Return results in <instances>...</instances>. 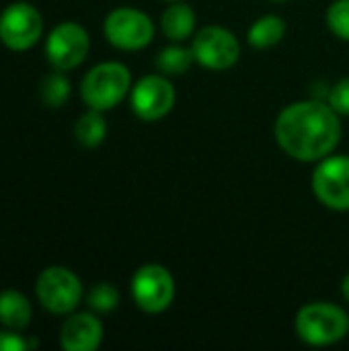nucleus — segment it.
Segmentation results:
<instances>
[{"label": "nucleus", "instance_id": "nucleus-14", "mask_svg": "<svg viewBox=\"0 0 349 351\" xmlns=\"http://www.w3.org/2000/svg\"><path fill=\"white\" fill-rule=\"evenodd\" d=\"M31 323V302L16 290L0 292V325L23 331Z\"/></svg>", "mask_w": 349, "mask_h": 351}, {"label": "nucleus", "instance_id": "nucleus-21", "mask_svg": "<svg viewBox=\"0 0 349 351\" xmlns=\"http://www.w3.org/2000/svg\"><path fill=\"white\" fill-rule=\"evenodd\" d=\"M329 105L335 113L349 115V78H341L329 90Z\"/></svg>", "mask_w": 349, "mask_h": 351}, {"label": "nucleus", "instance_id": "nucleus-17", "mask_svg": "<svg viewBox=\"0 0 349 351\" xmlns=\"http://www.w3.org/2000/svg\"><path fill=\"white\" fill-rule=\"evenodd\" d=\"M74 136L84 148H97L99 144H103L107 136V121L103 117V111L91 109L84 115H80V119L74 125Z\"/></svg>", "mask_w": 349, "mask_h": 351}, {"label": "nucleus", "instance_id": "nucleus-1", "mask_svg": "<svg viewBox=\"0 0 349 351\" xmlns=\"http://www.w3.org/2000/svg\"><path fill=\"white\" fill-rule=\"evenodd\" d=\"M278 146L294 160L319 162L327 158L341 140L339 113L329 103L296 101L284 107L276 119Z\"/></svg>", "mask_w": 349, "mask_h": 351}, {"label": "nucleus", "instance_id": "nucleus-16", "mask_svg": "<svg viewBox=\"0 0 349 351\" xmlns=\"http://www.w3.org/2000/svg\"><path fill=\"white\" fill-rule=\"evenodd\" d=\"M193 64H195L193 49L185 45H169L160 49V53L156 56V68L165 76H181L189 72Z\"/></svg>", "mask_w": 349, "mask_h": 351}, {"label": "nucleus", "instance_id": "nucleus-15", "mask_svg": "<svg viewBox=\"0 0 349 351\" xmlns=\"http://www.w3.org/2000/svg\"><path fill=\"white\" fill-rule=\"evenodd\" d=\"M286 35V21L278 14L259 16L247 31V39L255 49H269L278 45Z\"/></svg>", "mask_w": 349, "mask_h": 351}, {"label": "nucleus", "instance_id": "nucleus-4", "mask_svg": "<svg viewBox=\"0 0 349 351\" xmlns=\"http://www.w3.org/2000/svg\"><path fill=\"white\" fill-rule=\"evenodd\" d=\"M37 300L53 315H70L82 300V282L68 267H47L35 284Z\"/></svg>", "mask_w": 349, "mask_h": 351}, {"label": "nucleus", "instance_id": "nucleus-11", "mask_svg": "<svg viewBox=\"0 0 349 351\" xmlns=\"http://www.w3.org/2000/svg\"><path fill=\"white\" fill-rule=\"evenodd\" d=\"M175 86L165 74H148L132 88V111L142 121H158L175 107Z\"/></svg>", "mask_w": 349, "mask_h": 351}, {"label": "nucleus", "instance_id": "nucleus-22", "mask_svg": "<svg viewBox=\"0 0 349 351\" xmlns=\"http://www.w3.org/2000/svg\"><path fill=\"white\" fill-rule=\"evenodd\" d=\"M29 350V343L12 329L0 331V351H23Z\"/></svg>", "mask_w": 349, "mask_h": 351}, {"label": "nucleus", "instance_id": "nucleus-6", "mask_svg": "<svg viewBox=\"0 0 349 351\" xmlns=\"http://www.w3.org/2000/svg\"><path fill=\"white\" fill-rule=\"evenodd\" d=\"M132 298L148 315L165 313L175 298V280L165 265L146 263L132 278Z\"/></svg>", "mask_w": 349, "mask_h": 351}, {"label": "nucleus", "instance_id": "nucleus-23", "mask_svg": "<svg viewBox=\"0 0 349 351\" xmlns=\"http://www.w3.org/2000/svg\"><path fill=\"white\" fill-rule=\"evenodd\" d=\"M341 296L349 302V274L341 280Z\"/></svg>", "mask_w": 349, "mask_h": 351}, {"label": "nucleus", "instance_id": "nucleus-10", "mask_svg": "<svg viewBox=\"0 0 349 351\" xmlns=\"http://www.w3.org/2000/svg\"><path fill=\"white\" fill-rule=\"evenodd\" d=\"M313 193L329 210H349V156H327L313 173Z\"/></svg>", "mask_w": 349, "mask_h": 351}, {"label": "nucleus", "instance_id": "nucleus-5", "mask_svg": "<svg viewBox=\"0 0 349 351\" xmlns=\"http://www.w3.org/2000/svg\"><path fill=\"white\" fill-rule=\"evenodd\" d=\"M107 41L123 51H138L150 45L154 39L152 19L132 6H119L111 10L103 25Z\"/></svg>", "mask_w": 349, "mask_h": 351}, {"label": "nucleus", "instance_id": "nucleus-7", "mask_svg": "<svg viewBox=\"0 0 349 351\" xmlns=\"http://www.w3.org/2000/svg\"><path fill=\"white\" fill-rule=\"evenodd\" d=\"M191 49L197 64L216 72L232 68L241 58V43L237 35L220 25L202 27L193 35Z\"/></svg>", "mask_w": 349, "mask_h": 351}, {"label": "nucleus", "instance_id": "nucleus-2", "mask_svg": "<svg viewBox=\"0 0 349 351\" xmlns=\"http://www.w3.org/2000/svg\"><path fill=\"white\" fill-rule=\"evenodd\" d=\"M294 329L306 346H335L349 333V315L331 302H311L296 313Z\"/></svg>", "mask_w": 349, "mask_h": 351}, {"label": "nucleus", "instance_id": "nucleus-9", "mask_svg": "<svg viewBox=\"0 0 349 351\" xmlns=\"http://www.w3.org/2000/svg\"><path fill=\"white\" fill-rule=\"evenodd\" d=\"M43 35V16L29 2H12L0 14V41L14 51L33 47Z\"/></svg>", "mask_w": 349, "mask_h": 351}, {"label": "nucleus", "instance_id": "nucleus-18", "mask_svg": "<svg viewBox=\"0 0 349 351\" xmlns=\"http://www.w3.org/2000/svg\"><path fill=\"white\" fill-rule=\"evenodd\" d=\"M70 97V82L62 74V70H56L53 74H47L41 82V99L47 107H62Z\"/></svg>", "mask_w": 349, "mask_h": 351}, {"label": "nucleus", "instance_id": "nucleus-12", "mask_svg": "<svg viewBox=\"0 0 349 351\" xmlns=\"http://www.w3.org/2000/svg\"><path fill=\"white\" fill-rule=\"evenodd\" d=\"M103 341V323L91 313L68 317L60 331V346L66 351H95Z\"/></svg>", "mask_w": 349, "mask_h": 351}, {"label": "nucleus", "instance_id": "nucleus-13", "mask_svg": "<svg viewBox=\"0 0 349 351\" xmlns=\"http://www.w3.org/2000/svg\"><path fill=\"white\" fill-rule=\"evenodd\" d=\"M195 12L189 4L175 0L171 6L165 8V12L160 14V31L165 33L167 39L179 43L185 41L193 35L195 31Z\"/></svg>", "mask_w": 349, "mask_h": 351}, {"label": "nucleus", "instance_id": "nucleus-19", "mask_svg": "<svg viewBox=\"0 0 349 351\" xmlns=\"http://www.w3.org/2000/svg\"><path fill=\"white\" fill-rule=\"evenodd\" d=\"M86 302L95 313H111L119 304V292L113 284H97L86 294Z\"/></svg>", "mask_w": 349, "mask_h": 351}, {"label": "nucleus", "instance_id": "nucleus-8", "mask_svg": "<svg viewBox=\"0 0 349 351\" xmlns=\"http://www.w3.org/2000/svg\"><path fill=\"white\" fill-rule=\"evenodd\" d=\"M91 49L88 33L74 21H64L51 29L45 39V56L56 70L68 72L80 66Z\"/></svg>", "mask_w": 349, "mask_h": 351}, {"label": "nucleus", "instance_id": "nucleus-25", "mask_svg": "<svg viewBox=\"0 0 349 351\" xmlns=\"http://www.w3.org/2000/svg\"><path fill=\"white\" fill-rule=\"evenodd\" d=\"M171 2H175V0H171Z\"/></svg>", "mask_w": 349, "mask_h": 351}, {"label": "nucleus", "instance_id": "nucleus-3", "mask_svg": "<svg viewBox=\"0 0 349 351\" xmlns=\"http://www.w3.org/2000/svg\"><path fill=\"white\" fill-rule=\"evenodd\" d=\"M132 88V74L121 62L97 64L80 82L82 101L88 109L109 111L119 105Z\"/></svg>", "mask_w": 349, "mask_h": 351}, {"label": "nucleus", "instance_id": "nucleus-24", "mask_svg": "<svg viewBox=\"0 0 349 351\" xmlns=\"http://www.w3.org/2000/svg\"><path fill=\"white\" fill-rule=\"evenodd\" d=\"M269 2H286V0H269Z\"/></svg>", "mask_w": 349, "mask_h": 351}, {"label": "nucleus", "instance_id": "nucleus-20", "mask_svg": "<svg viewBox=\"0 0 349 351\" xmlns=\"http://www.w3.org/2000/svg\"><path fill=\"white\" fill-rule=\"evenodd\" d=\"M327 27L341 41H349V0H335L327 8Z\"/></svg>", "mask_w": 349, "mask_h": 351}]
</instances>
